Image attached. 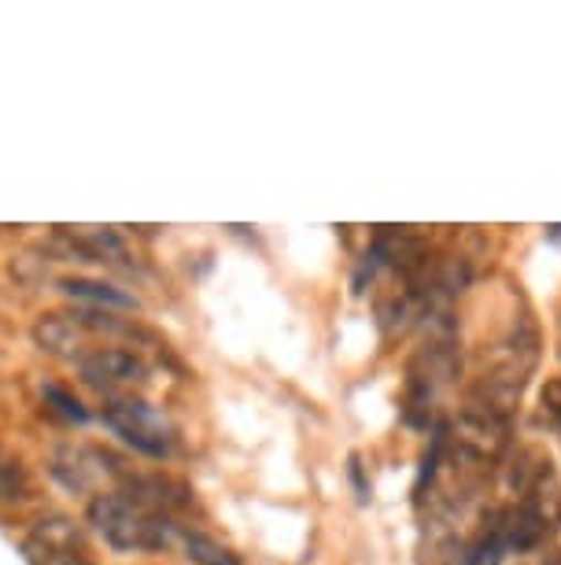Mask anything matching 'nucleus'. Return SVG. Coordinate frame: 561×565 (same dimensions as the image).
I'll return each instance as SVG.
<instances>
[{
    "instance_id": "nucleus-3",
    "label": "nucleus",
    "mask_w": 561,
    "mask_h": 565,
    "mask_svg": "<svg viewBox=\"0 0 561 565\" xmlns=\"http://www.w3.org/2000/svg\"><path fill=\"white\" fill-rule=\"evenodd\" d=\"M100 418L126 447H133L137 455L166 458L174 451L171 425H166V418L152 407V403L137 399V396H115L108 407H104Z\"/></svg>"
},
{
    "instance_id": "nucleus-13",
    "label": "nucleus",
    "mask_w": 561,
    "mask_h": 565,
    "mask_svg": "<svg viewBox=\"0 0 561 565\" xmlns=\"http://www.w3.org/2000/svg\"><path fill=\"white\" fill-rule=\"evenodd\" d=\"M503 554H506V547H503L499 532H495V525H492L470 551L462 554V565H503Z\"/></svg>"
},
{
    "instance_id": "nucleus-2",
    "label": "nucleus",
    "mask_w": 561,
    "mask_h": 565,
    "mask_svg": "<svg viewBox=\"0 0 561 565\" xmlns=\"http://www.w3.org/2000/svg\"><path fill=\"white\" fill-rule=\"evenodd\" d=\"M510 418H499V414L476 407V403H465V407L454 414V422H447V447L465 462L492 469L495 462H503L510 455Z\"/></svg>"
},
{
    "instance_id": "nucleus-12",
    "label": "nucleus",
    "mask_w": 561,
    "mask_h": 565,
    "mask_svg": "<svg viewBox=\"0 0 561 565\" xmlns=\"http://www.w3.org/2000/svg\"><path fill=\"white\" fill-rule=\"evenodd\" d=\"M41 396H45L48 407H56L67 422H74V425H86L89 422V411L82 407V399L74 396V392L63 388V385H41Z\"/></svg>"
},
{
    "instance_id": "nucleus-8",
    "label": "nucleus",
    "mask_w": 561,
    "mask_h": 565,
    "mask_svg": "<svg viewBox=\"0 0 561 565\" xmlns=\"http://www.w3.org/2000/svg\"><path fill=\"white\" fill-rule=\"evenodd\" d=\"M60 292H67L71 300L93 303L97 311H137V307H141L133 292H126L119 285H108V281H93V277H63Z\"/></svg>"
},
{
    "instance_id": "nucleus-1",
    "label": "nucleus",
    "mask_w": 561,
    "mask_h": 565,
    "mask_svg": "<svg viewBox=\"0 0 561 565\" xmlns=\"http://www.w3.org/2000/svg\"><path fill=\"white\" fill-rule=\"evenodd\" d=\"M89 525L119 554H159L177 540V525L171 518L141 507L126 492H100L93 499Z\"/></svg>"
},
{
    "instance_id": "nucleus-11",
    "label": "nucleus",
    "mask_w": 561,
    "mask_h": 565,
    "mask_svg": "<svg viewBox=\"0 0 561 565\" xmlns=\"http://www.w3.org/2000/svg\"><path fill=\"white\" fill-rule=\"evenodd\" d=\"M177 543H182L185 558L193 565H245L237 551L199 529H177Z\"/></svg>"
},
{
    "instance_id": "nucleus-5",
    "label": "nucleus",
    "mask_w": 561,
    "mask_h": 565,
    "mask_svg": "<svg viewBox=\"0 0 561 565\" xmlns=\"http://www.w3.org/2000/svg\"><path fill=\"white\" fill-rule=\"evenodd\" d=\"M82 381H89L93 388L104 392H126V388H144L152 381V366L126 348H93L89 355H82L78 362Z\"/></svg>"
},
{
    "instance_id": "nucleus-6",
    "label": "nucleus",
    "mask_w": 561,
    "mask_h": 565,
    "mask_svg": "<svg viewBox=\"0 0 561 565\" xmlns=\"http://www.w3.org/2000/svg\"><path fill=\"white\" fill-rule=\"evenodd\" d=\"M30 565H93L86 540L71 518H45L37 521L26 540Z\"/></svg>"
},
{
    "instance_id": "nucleus-10",
    "label": "nucleus",
    "mask_w": 561,
    "mask_h": 565,
    "mask_svg": "<svg viewBox=\"0 0 561 565\" xmlns=\"http://www.w3.org/2000/svg\"><path fill=\"white\" fill-rule=\"evenodd\" d=\"M495 532H499L506 551H521V554L539 551V547H543V540H547V529L539 525V518L528 507L506 510V514L495 521Z\"/></svg>"
},
{
    "instance_id": "nucleus-7",
    "label": "nucleus",
    "mask_w": 561,
    "mask_h": 565,
    "mask_svg": "<svg viewBox=\"0 0 561 565\" xmlns=\"http://www.w3.org/2000/svg\"><path fill=\"white\" fill-rule=\"evenodd\" d=\"M34 340L45 355H56V359H71L78 362L82 355H89V333L82 329V322L74 318V311H52V315H41L37 326H34Z\"/></svg>"
},
{
    "instance_id": "nucleus-14",
    "label": "nucleus",
    "mask_w": 561,
    "mask_h": 565,
    "mask_svg": "<svg viewBox=\"0 0 561 565\" xmlns=\"http://www.w3.org/2000/svg\"><path fill=\"white\" fill-rule=\"evenodd\" d=\"M539 403H543V414H550L561 425V377H550L543 392H539Z\"/></svg>"
},
{
    "instance_id": "nucleus-15",
    "label": "nucleus",
    "mask_w": 561,
    "mask_h": 565,
    "mask_svg": "<svg viewBox=\"0 0 561 565\" xmlns=\"http://www.w3.org/2000/svg\"><path fill=\"white\" fill-rule=\"evenodd\" d=\"M525 565H561V554L539 547V551H532V558H528Z\"/></svg>"
},
{
    "instance_id": "nucleus-4",
    "label": "nucleus",
    "mask_w": 561,
    "mask_h": 565,
    "mask_svg": "<svg viewBox=\"0 0 561 565\" xmlns=\"http://www.w3.org/2000/svg\"><path fill=\"white\" fill-rule=\"evenodd\" d=\"M48 473L71 495H93L108 477H122V469L108 451L82 447V444H60L48 455Z\"/></svg>"
},
{
    "instance_id": "nucleus-9",
    "label": "nucleus",
    "mask_w": 561,
    "mask_h": 565,
    "mask_svg": "<svg viewBox=\"0 0 561 565\" xmlns=\"http://www.w3.org/2000/svg\"><path fill=\"white\" fill-rule=\"evenodd\" d=\"M521 507L532 510V514L539 518V525H543L547 532L561 529V481H558L554 469H550V462H539L532 484H528V492L521 499Z\"/></svg>"
}]
</instances>
